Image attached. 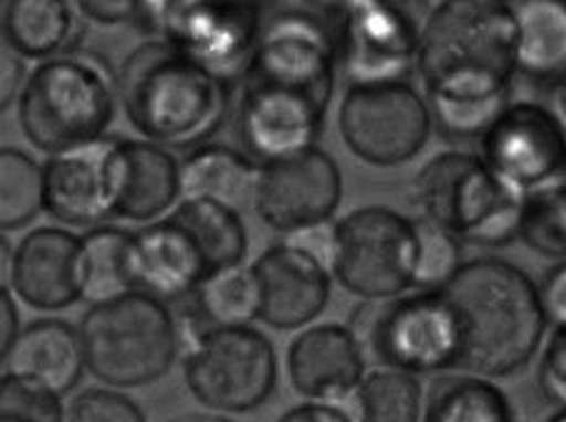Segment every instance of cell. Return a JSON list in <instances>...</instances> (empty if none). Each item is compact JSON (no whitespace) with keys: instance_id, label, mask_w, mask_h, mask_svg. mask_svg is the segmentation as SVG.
I'll return each instance as SVG.
<instances>
[{"instance_id":"cell-1","label":"cell","mask_w":566,"mask_h":422,"mask_svg":"<svg viewBox=\"0 0 566 422\" xmlns=\"http://www.w3.org/2000/svg\"><path fill=\"white\" fill-rule=\"evenodd\" d=\"M432 123L447 139H471L511 101L515 20L509 0H442L422 22L416 64Z\"/></svg>"},{"instance_id":"cell-2","label":"cell","mask_w":566,"mask_h":422,"mask_svg":"<svg viewBox=\"0 0 566 422\" xmlns=\"http://www.w3.org/2000/svg\"><path fill=\"white\" fill-rule=\"evenodd\" d=\"M337 76L333 32L321 18L289 10L264 20L242 68L240 135L256 161L315 145Z\"/></svg>"},{"instance_id":"cell-3","label":"cell","mask_w":566,"mask_h":422,"mask_svg":"<svg viewBox=\"0 0 566 422\" xmlns=\"http://www.w3.org/2000/svg\"><path fill=\"white\" fill-rule=\"evenodd\" d=\"M434 293L452 327V371L505 379L537 355L547 320L521 266L495 256L462 262Z\"/></svg>"},{"instance_id":"cell-4","label":"cell","mask_w":566,"mask_h":422,"mask_svg":"<svg viewBox=\"0 0 566 422\" xmlns=\"http://www.w3.org/2000/svg\"><path fill=\"white\" fill-rule=\"evenodd\" d=\"M228 78L167 40L139 44L115 76L129 125L161 147L208 143L228 113Z\"/></svg>"},{"instance_id":"cell-5","label":"cell","mask_w":566,"mask_h":422,"mask_svg":"<svg viewBox=\"0 0 566 422\" xmlns=\"http://www.w3.org/2000/svg\"><path fill=\"white\" fill-rule=\"evenodd\" d=\"M117 105L111 66L93 54H56L34 66L18 93L22 135L44 155L105 137Z\"/></svg>"},{"instance_id":"cell-6","label":"cell","mask_w":566,"mask_h":422,"mask_svg":"<svg viewBox=\"0 0 566 422\" xmlns=\"http://www.w3.org/2000/svg\"><path fill=\"white\" fill-rule=\"evenodd\" d=\"M78 337L86 369L113 389H139L167 377L181 349L167 300L139 288L93 303Z\"/></svg>"},{"instance_id":"cell-7","label":"cell","mask_w":566,"mask_h":422,"mask_svg":"<svg viewBox=\"0 0 566 422\" xmlns=\"http://www.w3.org/2000/svg\"><path fill=\"white\" fill-rule=\"evenodd\" d=\"M410 198L422 218L462 242L505 247L517 240L523 196L501 181L481 155H434L412 179Z\"/></svg>"},{"instance_id":"cell-8","label":"cell","mask_w":566,"mask_h":422,"mask_svg":"<svg viewBox=\"0 0 566 422\" xmlns=\"http://www.w3.org/2000/svg\"><path fill=\"white\" fill-rule=\"evenodd\" d=\"M188 391L216 413H250L276 389L279 359L271 339L247 325L196 330L184 361Z\"/></svg>"},{"instance_id":"cell-9","label":"cell","mask_w":566,"mask_h":422,"mask_svg":"<svg viewBox=\"0 0 566 422\" xmlns=\"http://www.w3.org/2000/svg\"><path fill=\"white\" fill-rule=\"evenodd\" d=\"M337 127L354 157L388 169L420 155L432 133V115L408 78L354 81L342 98Z\"/></svg>"},{"instance_id":"cell-10","label":"cell","mask_w":566,"mask_h":422,"mask_svg":"<svg viewBox=\"0 0 566 422\" xmlns=\"http://www.w3.org/2000/svg\"><path fill=\"white\" fill-rule=\"evenodd\" d=\"M327 268L342 288L364 300L410 291L416 268L412 220L384 205L352 210L333 222Z\"/></svg>"},{"instance_id":"cell-11","label":"cell","mask_w":566,"mask_h":422,"mask_svg":"<svg viewBox=\"0 0 566 422\" xmlns=\"http://www.w3.org/2000/svg\"><path fill=\"white\" fill-rule=\"evenodd\" d=\"M347 327L374 365L410 373L452 371V327L434 291L364 300Z\"/></svg>"},{"instance_id":"cell-12","label":"cell","mask_w":566,"mask_h":422,"mask_svg":"<svg viewBox=\"0 0 566 422\" xmlns=\"http://www.w3.org/2000/svg\"><path fill=\"white\" fill-rule=\"evenodd\" d=\"M262 13V0H145L139 20L230 81L254 50Z\"/></svg>"},{"instance_id":"cell-13","label":"cell","mask_w":566,"mask_h":422,"mask_svg":"<svg viewBox=\"0 0 566 422\" xmlns=\"http://www.w3.org/2000/svg\"><path fill=\"white\" fill-rule=\"evenodd\" d=\"M428 0H339L333 32L337 66L354 81L406 78L416 64Z\"/></svg>"},{"instance_id":"cell-14","label":"cell","mask_w":566,"mask_h":422,"mask_svg":"<svg viewBox=\"0 0 566 422\" xmlns=\"http://www.w3.org/2000/svg\"><path fill=\"white\" fill-rule=\"evenodd\" d=\"M342 201V171L325 149L308 145L259 161L252 205L276 232H296L335 218Z\"/></svg>"},{"instance_id":"cell-15","label":"cell","mask_w":566,"mask_h":422,"mask_svg":"<svg viewBox=\"0 0 566 422\" xmlns=\"http://www.w3.org/2000/svg\"><path fill=\"white\" fill-rule=\"evenodd\" d=\"M479 143L481 159L521 196L564 181V125L545 105L509 101Z\"/></svg>"},{"instance_id":"cell-16","label":"cell","mask_w":566,"mask_h":422,"mask_svg":"<svg viewBox=\"0 0 566 422\" xmlns=\"http://www.w3.org/2000/svg\"><path fill=\"white\" fill-rule=\"evenodd\" d=\"M256 286V320L274 330H301L323 315L329 300V268L283 240L250 266Z\"/></svg>"},{"instance_id":"cell-17","label":"cell","mask_w":566,"mask_h":422,"mask_svg":"<svg viewBox=\"0 0 566 422\" xmlns=\"http://www.w3.org/2000/svg\"><path fill=\"white\" fill-rule=\"evenodd\" d=\"M111 218L151 222L179 203V161L149 139H111Z\"/></svg>"},{"instance_id":"cell-18","label":"cell","mask_w":566,"mask_h":422,"mask_svg":"<svg viewBox=\"0 0 566 422\" xmlns=\"http://www.w3.org/2000/svg\"><path fill=\"white\" fill-rule=\"evenodd\" d=\"M111 137L54 151L42 163V210L69 228H96L111 220Z\"/></svg>"},{"instance_id":"cell-19","label":"cell","mask_w":566,"mask_h":422,"mask_svg":"<svg viewBox=\"0 0 566 422\" xmlns=\"http://www.w3.org/2000/svg\"><path fill=\"white\" fill-rule=\"evenodd\" d=\"M293 391L311 401L347 403L367 371V359L347 325H315L293 339L286 355Z\"/></svg>"},{"instance_id":"cell-20","label":"cell","mask_w":566,"mask_h":422,"mask_svg":"<svg viewBox=\"0 0 566 422\" xmlns=\"http://www.w3.org/2000/svg\"><path fill=\"white\" fill-rule=\"evenodd\" d=\"M81 240L62 228H38L22 238L10 262V286L40 313L66 310L81 300Z\"/></svg>"},{"instance_id":"cell-21","label":"cell","mask_w":566,"mask_h":422,"mask_svg":"<svg viewBox=\"0 0 566 422\" xmlns=\"http://www.w3.org/2000/svg\"><path fill=\"white\" fill-rule=\"evenodd\" d=\"M210 276L193 234L174 215L157 218L133 232L135 288L161 300H181Z\"/></svg>"},{"instance_id":"cell-22","label":"cell","mask_w":566,"mask_h":422,"mask_svg":"<svg viewBox=\"0 0 566 422\" xmlns=\"http://www.w3.org/2000/svg\"><path fill=\"white\" fill-rule=\"evenodd\" d=\"M0 369L66 395L76 389L86 371L78 330L56 318L34 320L15 335Z\"/></svg>"},{"instance_id":"cell-23","label":"cell","mask_w":566,"mask_h":422,"mask_svg":"<svg viewBox=\"0 0 566 422\" xmlns=\"http://www.w3.org/2000/svg\"><path fill=\"white\" fill-rule=\"evenodd\" d=\"M76 0H0V40L22 59H50L76 50Z\"/></svg>"},{"instance_id":"cell-24","label":"cell","mask_w":566,"mask_h":422,"mask_svg":"<svg viewBox=\"0 0 566 422\" xmlns=\"http://www.w3.org/2000/svg\"><path fill=\"white\" fill-rule=\"evenodd\" d=\"M515 20V66L557 86L566 68V0H509Z\"/></svg>"},{"instance_id":"cell-25","label":"cell","mask_w":566,"mask_h":422,"mask_svg":"<svg viewBox=\"0 0 566 422\" xmlns=\"http://www.w3.org/2000/svg\"><path fill=\"white\" fill-rule=\"evenodd\" d=\"M254 176L256 163L242 151L203 143L179 163L181 198H208L242 213L252 201Z\"/></svg>"},{"instance_id":"cell-26","label":"cell","mask_w":566,"mask_h":422,"mask_svg":"<svg viewBox=\"0 0 566 422\" xmlns=\"http://www.w3.org/2000/svg\"><path fill=\"white\" fill-rule=\"evenodd\" d=\"M78 240L81 300H88L93 306V303L115 298L135 288L133 232L113 225H96Z\"/></svg>"},{"instance_id":"cell-27","label":"cell","mask_w":566,"mask_h":422,"mask_svg":"<svg viewBox=\"0 0 566 422\" xmlns=\"http://www.w3.org/2000/svg\"><path fill=\"white\" fill-rule=\"evenodd\" d=\"M422 420L428 422H511L509 398L491 379L476 373H447L432 379L422 393Z\"/></svg>"},{"instance_id":"cell-28","label":"cell","mask_w":566,"mask_h":422,"mask_svg":"<svg viewBox=\"0 0 566 422\" xmlns=\"http://www.w3.org/2000/svg\"><path fill=\"white\" fill-rule=\"evenodd\" d=\"M171 215L193 234L210 274L244 262L247 228L238 210L208 198H181Z\"/></svg>"},{"instance_id":"cell-29","label":"cell","mask_w":566,"mask_h":422,"mask_svg":"<svg viewBox=\"0 0 566 422\" xmlns=\"http://www.w3.org/2000/svg\"><path fill=\"white\" fill-rule=\"evenodd\" d=\"M422 383L416 373L396 367H376L352 393L357 420L364 422H416L422 418Z\"/></svg>"},{"instance_id":"cell-30","label":"cell","mask_w":566,"mask_h":422,"mask_svg":"<svg viewBox=\"0 0 566 422\" xmlns=\"http://www.w3.org/2000/svg\"><path fill=\"white\" fill-rule=\"evenodd\" d=\"M186 298L191 300L198 330L256 320V286L252 272L242 264L206 276Z\"/></svg>"},{"instance_id":"cell-31","label":"cell","mask_w":566,"mask_h":422,"mask_svg":"<svg viewBox=\"0 0 566 422\" xmlns=\"http://www.w3.org/2000/svg\"><path fill=\"white\" fill-rule=\"evenodd\" d=\"M42 210V167L28 151L0 147V232L30 225Z\"/></svg>"},{"instance_id":"cell-32","label":"cell","mask_w":566,"mask_h":422,"mask_svg":"<svg viewBox=\"0 0 566 422\" xmlns=\"http://www.w3.org/2000/svg\"><path fill=\"white\" fill-rule=\"evenodd\" d=\"M517 238L530 250L559 262L566 254V191L564 181L527 191L517 218Z\"/></svg>"},{"instance_id":"cell-33","label":"cell","mask_w":566,"mask_h":422,"mask_svg":"<svg viewBox=\"0 0 566 422\" xmlns=\"http://www.w3.org/2000/svg\"><path fill=\"white\" fill-rule=\"evenodd\" d=\"M412 232H416V268H412L410 291L440 288L462 264L464 242L422 215L412 218Z\"/></svg>"},{"instance_id":"cell-34","label":"cell","mask_w":566,"mask_h":422,"mask_svg":"<svg viewBox=\"0 0 566 422\" xmlns=\"http://www.w3.org/2000/svg\"><path fill=\"white\" fill-rule=\"evenodd\" d=\"M64 420L62 395L20 373H0V422Z\"/></svg>"},{"instance_id":"cell-35","label":"cell","mask_w":566,"mask_h":422,"mask_svg":"<svg viewBox=\"0 0 566 422\" xmlns=\"http://www.w3.org/2000/svg\"><path fill=\"white\" fill-rule=\"evenodd\" d=\"M64 420L71 422H142L145 413L125 393L111 389H86L64 405Z\"/></svg>"},{"instance_id":"cell-36","label":"cell","mask_w":566,"mask_h":422,"mask_svg":"<svg viewBox=\"0 0 566 422\" xmlns=\"http://www.w3.org/2000/svg\"><path fill=\"white\" fill-rule=\"evenodd\" d=\"M537 386L552 405L564 408L566 401V325L554 327V335L542 351L537 365Z\"/></svg>"},{"instance_id":"cell-37","label":"cell","mask_w":566,"mask_h":422,"mask_svg":"<svg viewBox=\"0 0 566 422\" xmlns=\"http://www.w3.org/2000/svg\"><path fill=\"white\" fill-rule=\"evenodd\" d=\"M142 6H145V0H76L81 18L103 28H115L139 20Z\"/></svg>"},{"instance_id":"cell-38","label":"cell","mask_w":566,"mask_h":422,"mask_svg":"<svg viewBox=\"0 0 566 422\" xmlns=\"http://www.w3.org/2000/svg\"><path fill=\"white\" fill-rule=\"evenodd\" d=\"M539 306L545 313V320L552 327L566 325V266L564 260L557 262V266L549 268L545 281L537 286Z\"/></svg>"},{"instance_id":"cell-39","label":"cell","mask_w":566,"mask_h":422,"mask_svg":"<svg viewBox=\"0 0 566 422\" xmlns=\"http://www.w3.org/2000/svg\"><path fill=\"white\" fill-rule=\"evenodd\" d=\"M25 74V59L0 40V113L18 98Z\"/></svg>"},{"instance_id":"cell-40","label":"cell","mask_w":566,"mask_h":422,"mask_svg":"<svg viewBox=\"0 0 566 422\" xmlns=\"http://www.w3.org/2000/svg\"><path fill=\"white\" fill-rule=\"evenodd\" d=\"M283 422H347L352 420L349 410H345L337 403H325V401H311L305 398V403L291 408L289 413L281 415Z\"/></svg>"},{"instance_id":"cell-41","label":"cell","mask_w":566,"mask_h":422,"mask_svg":"<svg viewBox=\"0 0 566 422\" xmlns=\"http://www.w3.org/2000/svg\"><path fill=\"white\" fill-rule=\"evenodd\" d=\"M20 333V315L13 296L8 288H0V365L8 355L10 345H13L15 335Z\"/></svg>"},{"instance_id":"cell-42","label":"cell","mask_w":566,"mask_h":422,"mask_svg":"<svg viewBox=\"0 0 566 422\" xmlns=\"http://www.w3.org/2000/svg\"><path fill=\"white\" fill-rule=\"evenodd\" d=\"M10 262H13V250H10V242L0 234V288H8L10 284Z\"/></svg>"},{"instance_id":"cell-43","label":"cell","mask_w":566,"mask_h":422,"mask_svg":"<svg viewBox=\"0 0 566 422\" xmlns=\"http://www.w3.org/2000/svg\"><path fill=\"white\" fill-rule=\"evenodd\" d=\"M308 3H323V6H337L339 0H308Z\"/></svg>"}]
</instances>
